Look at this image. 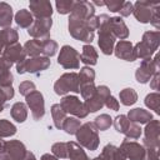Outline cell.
I'll return each instance as SVG.
<instances>
[{"label": "cell", "mask_w": 160, "mask_h": 160, "mask_svg": "<svg viewBox=\"0 0 160 160\" xmlns=\"http://www.w3.org/2000/svg\"><path fill=\"white\" fill-rule=\"evenodd\" d=\"M150 24H151L155 29H158V31H159V29H160V4H159V2H158V4L155 5V8L152 9Z\"/></svg>", "instance_id": "bcb514c9"}, {"label": "cell", "mask_w": 160, "mask_h": 160, "mask_svg": "<svg viewBox=\"0 0 160 160\" xmlns=\"http://www.w3.org/2000/svg\"><path fill=\"white\" fill-rule=\"evenodd\" d=\"M80 61L84 62L85 65H96L98 62V51L95 50L94 46L90 44H86L82 46V51L80 54Z\"/></svg>", "instance_id": "603a6c76"}, {"label": "cell", "mask_w": 160, "mask_h": 160, "mask_svg": "<svg viewBox=\"0 0 160 160\" xmlns=\"http://www.w3.org/2000/svg\"><path fill=\"white\" fill-rule=\"evenodd\" d=\"M86 21L88 20L76 18V16L70 14V16H69V25L68 26H69V32H70V35L74 39L80 40V41L86 42V44H90L94 40L95 34L89 30Z\"/></svg>", "instance_id": "3957f363"}, {"label": "cell", "mask_w": 160, "mask_h": 160, "mask_svg": "<svg viewBox=\"0 0 160 160\" xmlns=\"http://www.w3.org/2000/svg\"><path fill=\"white\" fill-rule=\"evenodd\" d=\"M159 79H160V72L156 71V72L152 75V78L150 79V88H151L152 90H158V89H159Z\"/></svg>", "instance_id": "11a10c76"}, {"label": "cell", "mask_w": 160, "mask_h": 160, "mask_svg": "<svg viewBox=\"0 0 160 160\" xmlns=\"http://www.w3.org/2000/svg\"><path fill=\"white\" fill-rule=\"evenodd\" d=\"M92 124H94V126L96 128L98 131L99 130L100 131H105V130H108L112 125V119L108 114H101V115H99V116L95 118V120H94Z\"/></svg>", "instance_id": "e575fe53"}, {"label": "cell", "mask_w": 160, "mask_h": 160, "mask_svg": "<svg viewBox=\"0 0 160 160\" xmlns=\"http://www.w3.org/2000/svg\"><path fill=\"white\" fill-rule=\"evenodd\" d=\"M68 144V158L70 160H90L84 151V149L75 141H69Z\"/></svg>", "instance_id": "d4e9b609"}, {"label": "cell", "mask_w": 160, "mask_h": 160, "mask_svg": "<svg viewBox=\"0 0 160 160\" xmlns=\"http://www.w3.org/2000/svg\"><path fill=\"white\" fill-rule=\"evenodd\" d=\"M79 76V82L81 84H89V82H94L95 80V71L94 69H91L90 66H84L80 69V72L78 74Z\"/></svg>", "instance_id": "f35d334b"}, {"label": "cell", "mask_w": 160, "mask_h": 160, "mask_svg": "<svg viewBox=\"0 0 160 160\" xmlns=\"http://www.w3.org/2000/svg\"><path fill=\"white\" fill-rule=\"evenodd\" d=\"M124 1L122 0H110V1H105L106 8L111 11V12H119L121 6H122Z\"/></svg>", "instance_id": "c3c4849f"}, {"label": "cell", "mask_w": 160, "mask_h": 160, "mask_svg": "<svg viewBox=\"0 0 160 160\" xmlns=\"http://www.w3.org/2000/svg\"><path fill=\"white\" fill-rule=\"evenodd\" d=\"M14 20H15V22L18 24V26H20V28H22V29H29L30 25L34 22V16H32V14H31L29 10L21 9V10H19V11L15 14Z\"/></svg>", "instance_id": "4316f807"}, {"label": "cell", "mask_w": 160, "mask_h": 160, "mask_svg": "<svg viewBox=\"0 0 160 160\" xmlns=\"http://www.w3.org/2000/svg\"><path fill=\"white\" fill-rule=\"evenodd\" d=\"M0 160H12V159L9 156V154L5 150H2V151H0Z\"/></svg>", "instance_id": "91938a15"}, {"label": "cell", "mask_w": 160, "mask_h": 160, "mask_svg": "<svg viewBox=\"0 0 160 160\" xmlns=\"http://www.w3.org/2000/svg\"><path fill=\"white\" fill-rule=\"evenodd\" d=\"M1 89H2V91H4V94H5V96H6L8 100H11L14 98V89H12V86L1 88Z\"/></svg>", "instance_id": "9f6ffc18"}, {"label": "cell", "mask_w": 160, "mask_h": 160, "mask_svg": "<svg viewBox=\"0 0 160 160\" xmlns=\"http://www.w3.org/2000/svg\"><path fill=\"white\" fill-rule=\"evenodd\" d=\"M58 64L64 69L75 70L80 66V54L70 45H64L58 56Z\"/></svg>", "instance_id": "ba28073f"}, {"label": "cell", "mask_w": 160, "mask_h": 160, "mask_svg": "<svg viewBox=\"0 0 160 160\" xmlns=\"http://www.w3.org/2000/svg\"><path fill=\"white\" fill-rule=\"evenodd\" d=\"M10 114H11V118L18 121V122H24L28 118V106L26 104L21 102V101H18L15 102L12 106H11V110H10Z\"/></svg>", "instance_id": "83f0119b"}, {"label": "cell", "mask_w": 160, "mask_h": 160, "mask_svg": "<svg viewBox=\"0 0 160 160\" xmlns=\"http://www.w3.org/2000/svg\"><path fill=\"white\" fill-rule=\"evenodd\" d=\"M112 124H114V128H115V130H116L118 132L124 134V132L126 131V129H128L130 121H129V119L126 118V115H122V114H121V115H118V116L114 119Z\"/></svg>", "instance_id": "b9f144b4"}, {"label": "cell", "mask_w": 160, "mask_h": 160, "mask_svg": "<svg viewBox=\"0 0 160 160\" xmlns=\"http://www.w3.org/2000/svg\"><path fill=\"white\" fill-rule=\"evenodd\" d=\"M51 116H52V121H54V126L56 129H61L62 122L66 118V112L62 110V108L60 106V104H54L51 106Z\"/></svg>", "instance_id": "4dcf8cb0"}, {"label": "cell", "mask_w": 160, "mask_h": 160, "mask_svg": "<svg viewBox=\"0 0 160 160\" xmlns=\"http://www.w3.org/2000/svg\"><path fill=\"white\" fill-rule=\"evenodd\" d=\"M26 100V106L31 110V115L34 120H40L45 115V102H44V96L40 91L35 90L30 92L28 96H25Z\"/></svg>", "instance_id": "8fae6325"}, {"label": "cell", "mask_w": 160, "mask_h": 160, "mask_svg": "<svg viewBox=\"0 0 160 160\" xmlns=\"http://www.w3.org/2000/svg\"><path fill=\"white\" fill-rule=\"evenodd\" d=\"M52 26V19L51 18H44V19H34V22L28 29V34L32 39L44 40L50 38V29Z\"/></svg>", "instance_id": "30bf717a"}, {"label": "cell", "mask_w": 160, "mask_h": 160, "mask_svg": "<svg viewBox=\"0 0 160 160\" xmlns=\"http://www.w3.org/2000/svg\"><path fill=\"white\" fill-rule=\"evenodd\" d=\"M141 41L146 42L154 51H156L160 44V31H145Z\"/></svg>", "instance_id": "d6a6232c"}, {"label": "cell", "mask_w": 160, "mask_h": 160, "mask_svg": "<svg viewBox=\"0 0 160 160\" xmlns=\"http://www.w3.org/2000/svg\"><path fill=\"white\" fill-rule=\"evenodd\" d=\"M120 15L121 16H129L130 14H132V2H130V1H124V4H122V6H121V9H120Z\"/></svg>", "instance_id": "f5cc1de1"}, {"label": "cell", "mask_w": 160, "mask_h": 160, "mask_svg": "<svg viewBox=\"0 0 160 160\" xmlns=\"http://www.w3.org/2000/svg\"><path fill=\"white\" fill-rule=\"evenodd\" d=\"M100 156L104 160H126V158L124 156V154L121 152V150L112 145V144H108L102 148V151L100 154Z\"/></svg>", "instance_id": "cb8c5ba5"}, {"label": "cell", "mask_w": 160, "mask_h": 160, "mask_svg": "<svg viewBox=\"0 0 160 160\" xmlns=\"http://www.w3.org/2000/svg\"><path fill=\"white\" fill-rule=\"evenodd\" d=\"M144 102L150 110H154L155 114H160V94L159 92L155 91V92L148 94Z\"/></svg>", "instance_id": "836d02e7"}, {"label": "cell", "mask_w": 160, "mask_h": 160, "mask_svg": "<svg viewBox=\"0 0 160 160\" xmlns=\"http://www.w3.org/2000/svg\"><path fill=\"white\" fill-rule=\"evenodd\" d=\"M16 126L6 119L0 120V138H10L16 134Z\"/></svg>", "instance_id": "74e56055"}, {"label": "cell", "mask_w": 160, "mask_h": 160, "mask_svg": "<svg viewBox=\"0 0 160 160\" xmlns=\"http://www.w3.org/2000/svg\"><path fill=\"white\" fill-rule=\"evenodd\" d=\"M35 90H36V86L32 81L26 80V81H22L19 84V91H20V95H22V96H28L30 92H32Z\"/></svg>", "instance_id": "f6af8a7d"}, {"label": "cell", "mask_w": 160, "mask_h": 160, "mask_svg": "<svg viewBox=\"0 0 160 160\" xmlns=\"http://www.w3.org/2000/svg\"><path fill=\"white\" fill-rule=\"evenodd\" d=\"M124 135L129 140H136L141 136V128L139 126V124H135V122L130 121V124H129L126 131L124 132Z\"/></svg>", "instance_id": "7bdbcfd3"}, {"label": "cell", "mask_w": 160, "mask_h": 160, "mask_svg": "<svg viewBox=\"0 0 160 160\" xmlns=\"http://www.w3.org/2000/svg\"><path fill=\"white\" fill-rule=\"evenodd\" d=\"M12 81H14V76L10 71H6L0 75V88L12 86Z\"/></svg>", "instance_id": "7dc6e473"}, {"label": "cell", "mask_w": 160, "mask_h": 160, "mask_svg": "<svg viewBox=\"0 0 160 160\" xmlns=\"http://www.w3.org/2000/svg\"><path fill=\"white\" fill-rule=\"evenodd\" d=\"M104 105L108 108V109H110V110H114V111H118L119 110V101L112 96V95H110L106 100H105V102H104Z\"/></svg>", "instance_id": "816d5d0a"}, {"label": "cell", "mask_w": 160, "mask_h": 160, "mask_svg": "<svg viewBox=\"0 0 160 160\" xmlns=\"http://www.w3.org/2000/svg\"><path fill=\"white\" fill-rule=\"evenodd\" d=\"M2 58H5L6 60H9L10 62H20L22 60L26 59V55H25V51L22 49V46L19 44V42H15L8 48H5L4 52H2Z\"/></svg>", "instance_id": "d6986e66"}, {"label": "cell", "mask_w": 160, "mask_h": 160, "mask_svg": "<svg viewBox=\"0 0 160 160\" xmlns=\"http://www.w3.org/2000/svg\"><path fill=\"white\" fill-rule=\"evenodd\" d=\"M4 150L9 154V156L12 160H22L28 152L25 145L20 140H9L5 141V148Z\"/></svg>", "instance_id": "2e32d148"}, {"label": "cell", "mask_w": 160, "mask_h": 160, "mask_svg": "<svg viewBox=\"0 0 160 160\" xmlns=\"http://www.w3.org/2000/svg\"><path fill=\"white\" fill-rule=\"evenodd\" d=\"M116 58L121 59V60H126V61H135L136 58H135V54H134V45L128 41V40H120L115 48H114V51Z\"/></svg>", "instance_id": "9a60e30c"}, {"label": "cell", "mask_w": 160, "mask_h": 160, "mask_svg": "<svg viewBox=\"0 0 160 160\" xmlns=\"http://www.w3.org/2000/svg\"><path fill=\"white\" fill-rule=\"evenodd\" d=\"M144 148L159 149L160 148V122L159 120H150L144 129Z\"/></svg>", "instance_id": "9c48e42d"}, {"label": "cell", "mask_w": 160, "mask_h": 160, "mask_svg": "<svg viewBox=\"0 0 160 160\" xmlns=\"http://www.w3.org/2000/svg\"><path fill=\"white\" fill-rule=\"evenodd\" d=\"M92 160H104V159H102V158H101V156L99 155V156H96V158H94Z\"/></svg>", "instance_id": "e7e4bbea"}, {"label": "cell", "mask_w": 160, "mask_h": 160, "mask_svg": "<svg viewBox=\"0 0 160 160\" xmlns=\"http://www.w3.org/2000/svg\"><path fill=\"white\" fill-rule=\"evenodd\" d=\"M134 54L136 59L140 60H148L151 59V56L155 54V51L144 41H139L138 44H135L134 46Z\"/></svg>", "instance_id": "f1b7e54d"}, {"label": "cell", "mask_w": 160, "mask_h": 160, "mask_svg": "<svg viewBox=\"0 0 160 160\" xmlns=\"http://www.w3.org/2000/svg\"><path fill=\"white\" fill-rule=\"evenodd\" d=\"M18 40H19V34L16 29L6 28L0 30V55L4 52L5 48L18 42Z\"/></svg>", "instance_id": "ffe728a7"}, {"label": "cell", "mask_w": 160, "mask_h": 160, "mask_svg": "<svg viewBox=\"0 0 160 160\" xmlns=\"http://www.w3.org/2000/svg\"><path fill=\"white\" fill-rule=\"evenodd\" d=\"M142 160H159V149L145 148Z\"/></svg>", "instance_id": "681fc988"}, {"label": "cell", "mask_w": 160, "mask_h": 160, "mask_svg": "<svg viewBox=\"0 0 160 160\" xmlns=\"http://www.w3.org/2000/svg\"><path fill=\"white\" fill-rule=\"evenodd\" d=\"M51 152L58 159H66L68 158V144L66 142H55L51 146Z\"/></svg>", "instance_id": "60d3db41"}, {"label": "cell", "mask_w": 160, "mask_h": 160, "mask_svg": "<svg viewBox=\"0 0 160 160\" xmlns=\"http://www.w3.org/2000/svg\"><path fill=\"white\" fill-rule=\"evenodd\" d=\"M54 91L56 95H65L68 92H80V82L76 72L62 74L54 84Z\"/></svg>", "instance_id": "277c9868"}, {"label": "cell", "mask_w": 160, "mask_h": 160, "mask_svg": "<svg viewBox=\"0 0 160 160\" xmlns=\"http://www.w3.org/2000/svg\"><path fill=\"white\" fill-rule=\"evenodd\" d=\"M25 55L29 58H36L40 56V54H42V46H41V40L39 39H31L28 40L24 46H22Z\"/></svg>", "instance_id": "484cf974"}, {"label": "cell", "mask_w": 160, "mask_h": 160, "mask_svg": "<svg viewBox=\"0 0 160 160\" xmlns=\"http://www.w3.org/2000/svg\"><path fill=\"white\" fill-rule=\"evenodd\" d=\"M160 64H159V55H155L154 59H148V60H142L140 66L136 69L135 71V79L140 84H146L152 75L159 71Z\"/></svg>", "instance_id": "52a82bcc"}, {"label": "cell", "mask_w": 160, "mask_h": 160, "mask_svg": "<svg viewBox=\"0 0 160 160\" xmlns=\"http://www.w3.org/2000/svg\"><path fill=\"white\" fill-rule=\"evenodd\" d=\"M96 94L105 101L110 95H111V92H110V89L106 86V85H99V86H96Z\"/></svg>", "instance_id": "f907efd6"}, {"label": "cell", "mask_w": 160, "mask_h": 160, "mask_svg": "<svg viewBox=\"0 0 160 160\" xmlns=\"http://www.w3.org/2000/svg\"><path fill=\"white\" fill-rule=\"evenodd\" d=\"M40 160H58V158L54 156L52 154H44V155L40 158Z\"/></svg>", "instance_id": "680465c9"}, {"label": "cell", "mask_w": 160, "mask_h": 160, "mask_svg": "<svg viewBox=\"0 0 160 160\" xmlns=\"http://www.w3.org/2000/svg\"><path fill=\"white\" fill-rule=\"evenodd\" d=\"M119 98H120V102L122 105H125V106H131L138 101V94L131 88L122 89L119 92Z\"/></svg>", "instance_id": "f546056e"}, {"label": "cell", "mask_w": 160, "mask_h": 160, "mask_svg": "<svg viewBox=\"0 0 160 160\" xmlns=\"http://www.w3.org/2000/svg\"><path fill=\"white\" fill-rule=\"evenodd\" d=\"M6 101H8V99H6V96H5L4 91H2V89L0 88V112H1V111L5 109Z\"/></svg>", "instance_id": "6f0895ef"}, {"label": "cell", "mask_w": 160, "mask_h": 160, "mask_svg": "<svg viewBox=\"0 0 160 160\" xmlns=\"http://www.w3.org/2000/svg\"><path fill=\"white\" fill-rule=\"evenodd\" d=\"M75 136H76L78 144L81 148H85L90 151L96 150L98 146H99V142H100L99 134H98V130H96V128L94 126L92 122L81 124V126L76 131Z\"/></svg>", "instance_id": "7a4b0ae2"}, {"label": "cell", "mask_w": 160, "mask_h": 160, "mask_svg": "<svg viewBox=\"0 0 160 160\" xmlns=\"http://www.w3.org/2000/svg\"><path fill=\"white\" fill-rule=\"evenodd\" d=\"M91 4H92V5H98V6H104V5H105V1H98V0H95V1H92Z\"/></svg>", "instance_id": "6125c7cd"}, {"label": "cell", "mask_w": 160, "mask_h": 160, "mask_svg": "<svg viewBox=\"0 0 160 160\" xmlns=\"http://www.w3.org/2000/svg\"><path fill=\"white\" fill-rule=\"evenodd\" d=\"M80 94H81L84 100H89L96 94V86L94 85V82L81 84L80 85Z\"/></svg>", "instance_id": "ee69618b"}, {"label": "cell", "mask_w": 160, "mask_h": 160, "mask_svg": "<svg viewBox=\"0 0 160 160\" xmlns=\"http://www.w3.org/2000/svg\"><path fill=\"white\" fill-rule=\"evenodd\" d=\"M80 126H81L80 119L74 118V116H69V118H65V120H64V122H62L61 129H62L66 134L75 135Z\"/></svg>", "instance_id": "1f68e13d"}, {"label": "cell", "mask_w": 160, "mask_h": 160, "mask_svg": "<svg viewBox=\"0 0 160 160\" xmlns=\"http://www.w3.org/2000/svg\"><path fill=\"white\" fill-rule=\"evenodd\" d=\"M119 149L121 150L124 156L129 160H142L145 152V148L142 145H140L136 141H130L129 139L122 140Z\"/></svg>", "instance_id": "4fadbf2b"}, {"label": "cell", "mask_w": 160, "mask_h": 160, "mask_svg": "<svg viewBox=\"0 0 160 160\" xmlns=\"http://www.w3.org/2000/svg\"><path fill=\"white\" fill-rule=\"evenodd\" d=\"M12 8L5 2V1H0V28L6 29L10 28L11 22H12Z\"/></svg>", "instance_id": "7402d4cb"}, {"label": "cell", "mask_w": 160, "mask_h": 160, "mask_svg": "<svg viewBox=\"0 0 160 160\" xmlns=\"http://www.w3.org/2000/svg\"><path fill=\"white\" fill-rule=\"evenodd\" d=\"M74 4H75L74 0H58L55 2V6L59 14L65 15V14H71L74 9Z\"/></svg>", "instance_id": "ab89813d"}, {"label": "cell", "mask_w": 160, "mask_h": 160, "mask_svg": "<svg viewBox=\"0 0 160 160\" xmlns=\"http://www.w3.org/2000/svg\"><path fill=\"white\" fill-rule=\"evenodd\" d=\"M4 148H5V141H4V140H1V138H0V151H2V150H4Z\"/></svg>", "instance_id": "be15d7a7"}, {"label": "cell", "mask_w": 160, "mask_h": 160, "mask_svg": "<svg viewBox=\"0 0 160 160\" xmlns=\"http://www.w3.org/2000/svg\"><path fill=\"white\" fill-rule=\"evenodd\" d=\"M41 46H42V54L46 58H50V56H54L58 51V42L55 40H52L51 38H48V39H44L41 40Z\"/></svg>", "instance_id": "d590c367"}, {"label": "cell", "mask_w": 160, "mask_h": 160, "mask_svg": "<svg viewBox=\"0 0 160 160\" xmlns=\"http://www.w3.org/2000/svg\"><path fill=\"white\" fill-rule=\"evenodd\" d=\"M109 26H110V30L114 34L115 39L125 40L129 36V29H128L125 21L122 20V18H120V16H112V18H110Z\"/></svg>", "instance_id": "ac0fdd59"}, {"label": "cell", "mask_w": 160, "mask_h": 160, "mask_svg": "<svg viewBox=\"0 0 160 160\" xmlns=\"http://www.w3.org/2000/svg\"><path fill=\"white\" fill-rule=\"evenodd\" d=\"M11 66H12V62H10L5 58L0 56V75L4 74V72H6V71H10Z\"/></svg>", "instance_id": "db71d44e"}, {"label": "cell", "mask_w": 160, "mask_h": 160, "mask_svg": "<svg viewBox=\"0 0 160 160\" xmlns=\"http://www.w3.org/2000/svg\"><path fill=\"white\" fill-rule=\"evenodd\" d=\"M71 15H74L76 18H80V19L88 20L91 16L95 15V8L90 1H85V0L75 1L74 9L71 11Z\"/></svg>", "instance_id": "e0dca14e"}, {"label": "cell", "mask_w": 160, "mask_h": 160, "mask_svg": "<svg viewBox=\"0 0 160 160\" xmlns=\"http://www.w3.org/2000/svg\"><path fill=\"white\" fill-rule=\"evenodd\" d=\"M60 106L62 108V110L66 114L74 115L78 119H84L89 114V111L86 110L84 102H81L80 99L78 96H74V95L64 96L60 100Z\"/></svg>", "instance_id": "8992f818"}, {"label": "cell", "mask_w": 160, "mask_h": 160, "mask_svg": "<svg viewBox=\"0 0 160 160\" xmlns=\"http://www.w3.org/2000/svg\"><path fill=\"white\" fill-rule=\"evenodd\" d=\"M50 66V59L46 56H36V58H29L16 64V71L18 74H39L44 70H46Z\"/></svg>", "instance_id": "5b68a950"}, {"label": "cell", "mask_w": 160, "mask_h": 160, "mask_svg": "<svg viewBox=\"0 0 160 160\" xmlns=\"http://www.w3.org/2000/svg\"><path fill=\"white\" fill-rule=\"evenodd\" d=\"M29 8H30V12L36 19L51 18L52 6L51 2L48 0H31L29 2Z\"/></svg>", "instance_id": "5bb4252c"}, {"label": "cell", "mask_w": 160, "mask_h": 160, "mask_svg": "<svg viewBox=\"0 0 160 160\" xmlns=\"http://www.w3.org/2000/svg\"><path fill=\"white\" fill-rule=\"evenodd\" d=\"M98 19H99V28H98L99 48L102 54L111 55L114 51V45H115V36L111 32L110 26H109L110 16L106 14H101V15H98Z\"/></svg>", "instance_id": "6da1fadb"}, {"label": "cell", "mask_w": 160, "mask_h": 160, "mask_svg": "<svg viewBox=\"0 0 160 160\" xmlns=\"http://www.w3.org/2000/svg\"><path fill=\"white\" fill-rule=\"evenodd\" d=\"M158 2H150V1H136L132 4V14L135 19L141 22V24H148L150 22L152 9L155 8Z\"/></svg>", "instance_id": "7c38bea8"}, {"label": "cell", "mask_w": 160, "mask_h": 160, "mask_svg": "<svg viewBox=\"0 0 160 160\" xmlns=\"http://www.w3.org/2000/svg\"><path fill=\"white\" fill-rule=\"evenodd\" d=\"M22 160H38V159L35 158V155H34L31 151H28L26 155H25V158H24Z\"/></svg>", "instance_id": "94428289"}, {"label": "cell", "mask_w": 160, "mask_h": 160, "mask_svg": "<svg viewBox=\"0 0 160 160\" xmlns=\"http://www.w3.org/2000/svg\"><path fill=\"white\" fill-rule=\"evenodd\" d=\"M104 102H105V101H104L98 94H95L91 99L85 100L84 105H85V108H86V110H88L89 112H96L98 110H101V108L104 106Z\"/></svg>", "instance_id": "8d00e7d4"}, {"label": "cell", "mask_w": 160, "mask_h": 160, "mask_svg": "<svg viewBox=\"0 0 160 160\" xmlns=\"http://www.w3.org/2000/svg\"><path fill=\"white\" fill-rule=\"evenodd\" d=\"M126 118L129 119V121L135 122V124H148L150 120H152V114L145 109L135 108V109L129 110Z\"/></svg>", "instance_id": "44dd1931"}]
</instances>
